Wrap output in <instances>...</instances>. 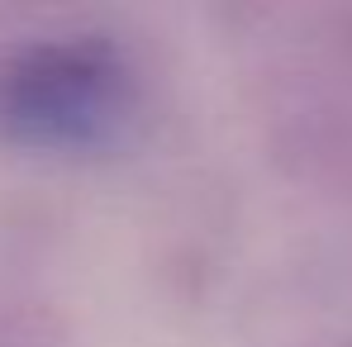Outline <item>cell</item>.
<instances>
[{"label": "cell", "mask_w": 352, "mask_h": 347, "mask_svg": "<svg viewBox=\"0 0 352 347\" xmlns=\"http://www.w3.org/2000/svg\"><path fill=\"white\" fill-rule=\"evenodd\" d=\"M272 148L300 181L352 195V10L291 14L272 67Z\"/></svg>", "instance_id": "cell-2"}, {"label": "cell", "mask_w": 352, "mask_h": 347, "mask_svg": "<svg viewBox=\"0 0 352 347\" xmlns=\"http://www.w3.org/2000/svg\"><path fill=\"white\" fill-rule=\"evenodd\" d=\"M0 347H72V324L48 295L0 286Z\"/></svg>", "instance_id": "cell-3"}, {"label": "cell", "mask_w": 352, "mask_h": 347, "mask_svg": "<svg viewBox=\"0 0 352 347\" xmlns=\"http://www.w3.org/2000/svg\"><path fill=\"white\" fill-rule=\"evenodd\" d=\"M333 347H352V343H333Z\"/></svg>", "instance_id": "cell-4"}, {"label": "cell", "mask_w": 352, "mask_h": 347, "mask_svg": "<svg viewBox=\"0 0 352 347\" xmlns=\"http://www.w3.org/2000/svg\"><path fill=\"white\" fill-rule=\"evenodd\" d=\"M143 115V76L105 34H43L0 53V138L29 153H100Z\"/></svg>", "instance_id": "cell-1"}]
</instances>
